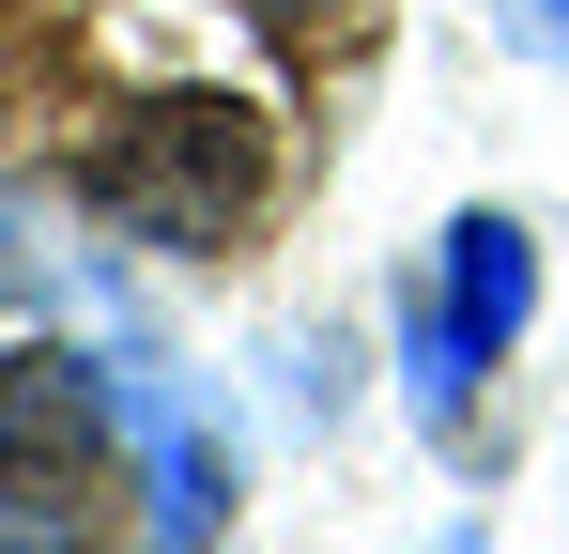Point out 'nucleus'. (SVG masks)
<instances>
[{"mask_svg":"<svg viewBox=\"0 0 569 554\" xmlns=\"http://www.w3.org/2000/svg\"><path fill=\"white\" fill-rule=\"evenodd\" d=\"M123 432V400H108L93 355H0V477H47V493H78Z\"/></svg>","mask_w":569,"mask_h":554,"instance_id":"f03ea898","label":"nucleus"},{"mask_svg":"<svg viewBox=\"0 0 569 554\" xmlns=\"http://www.w3.org/2000/svg\"><path fill=\"white\" fill-rule=\"evenodd\" d=\"M492 31H508L523 62H569V0H492Z\"/></svg>","mask_w":569,"mask_h":554,"instance_id":"0eeeda50","label":"nucleus"},{"mask_svg":"<svg viewBox=\"0 0 569 554\" xmlns=\"http://www.w3.org/2000/svg\"><path fill=\"white\" fill-rule=\"evenodd\" d=\"M0 554H93V524H78L47 477H0Z\"/></svg>","mask_w":569,"mask_h":554,"instance_id":"39448f33","label":"nucleus"},{"mask_svg":"<svg viewBox=\"0 0 569 554\" xmlns=\"http://www.w3.org/2000/svg\"><path fill=\"white\" fill-rule=\"evenodd\" d=\"M108 400H123V432H139V477H154V554H216V447H200L154 385H123V369H108Z\"/></svg>","mask_w":569,"mask_h":554,"instance_id":"20e7f679","label":"nucleus"},{"mask_svg":"<svg viewBox=\"0 0 569 554\" xmlns=\"http://www.w3.org/2000/svg\"><path fill=\"white\" fill-rule=\"evenodd\" d=\"M247 16H262L278 47H355V31H370V0H247Z\"/></svg>","mask_w":569,"mask_h":554,"instance_id":"423d86ee","label":"nucleus"},{"mask_svg":"<svg viewBox=\"0 0 569 554\" xmlns=\"http://www.w3.org/2000/svg\"><path fill=\"white\" fill-rule=\"evenodd\" d=\"M93 200L139 231V247H231L247 200H262V108H231V92H154V108L93 155Z\"/></svg>","mask_w":569,"mask_h":554,"instance_id":"f257e3e1","label":"nucleus"},{"mask_svg":"<svg viewBox=\"0 0 569 554\" xmlns=\"http://www.w3.org/2000/svg\"><path fill=\"white\" fill-rule=\"evenodd\" d=\"M523 308H539V247H523V216H462L447 231V355H508L523 339Z\"/></svg>","mask_w":569,"mask_h":554,"instance_id":"7ed1b4c3","label":"nucleus"}]
</instances>
